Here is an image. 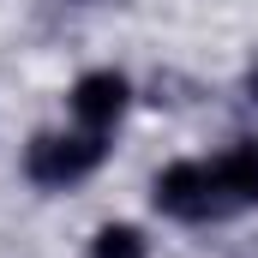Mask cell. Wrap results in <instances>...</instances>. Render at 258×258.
<instances>
[{"mask_svg":"<svg viewBox=\"0 0 258 258\" xmlns=\"http://www.w3.org/2000/svg\"><path fill=\"white\" fill-rule=\"evenodd\" d=\"M216 186H222L228 216L258 204V138H240L234 150H222V156H216Z\"/></svg>","mask_w":258,"mask_h":258,"instance_id":"obj_4","label":"cell"},{"mask_svg":"<svg viewBox=\"0 0 258 258\" xmlns=\"http://www.w3.org/2000/svg\"><path fill=\"white\" fill-rule=\"evenodd\" d=\"M150 252V240L132 228V222H108V228H96V240H90V258H144Z\"/></svg>","mask_w":258,"mask_h":258,"instance_id":"obj_5","label":"cell"},{"mask_svg":"<svg viewBox=\"0 0 258 258\" xmlns=\"http://www.w3.org/2000/svg\"><path fill=\"white\" fill-rule=\"evenodd\" d=\"M246 96H252V102H258V60L246 66Z\"/></svg>","mask_w":258,"mask_h":258,"instance_id":"obj_6","label":"cell"},{"mask_svg":"<svg viewBox=\"0 0 258 258\" xmlns=\"http://www.w3.org/2000/svg\"><path fill=\"white\" fill-rule=\"evenodd\" d=\"M132 102V84L120 78V72H84L78 84H72V96H66V108H72V120L84 132H114V120L126 114Z\"/></svg>","mask_w":258,"mask_h":258,"instance_id":"obj_3","label":"cell"},{"mask_svg":"<svg viewBox=\"0 0 258 258\" xmlns=\"http://www.w3.org/2000/svg\"><path fill=\"white\" fill-rule=\"evenodd\" d=\"M102 156H108V132H36L30 144H24V174L36 180V186H78L84 174H96L102 168Z\"/></svg>","mask_w":258,"mask_h":258,"instance_id":"obj_1","label":"cell"},{"mask_svg":"<svg viewBox=\"0 0 258 258\" xmlns=\"http://www.w3.org/2000/svg\"><path fill=\"white\" fill-rule=\"evenodd\" d=\"M156 210L174 216V222H210V216H228L222 204V186H216V162H174L156 174Z\"/></svg>","mask_w":258,"mask_h":258,"instance_id":"obj_2","label":"cell"}]
</instances>
